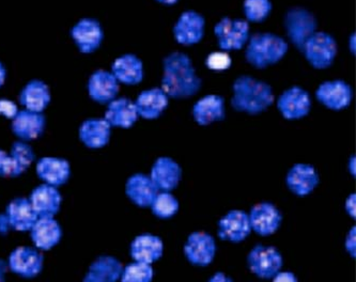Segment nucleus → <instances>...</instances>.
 Listing matches in <instances>:
<instances>
[{
  "label": "nucleus",
  "instance_id": "nucleus-29",
  "mask_svg": "<svg viewBox=\"0 0 356 282\" xmlns=\"http://www.w3.org/2000/svg\"><path fill=\"white\" fill-rule=\"evenodd\" d=\"M7 217L10 226L19 231L31 229L38 219L31 200L25 198H17L8 206Z\"/></svg>",
  "mask_w": 356,
  "mask_h": 282
},
{
  "label": "nucleus",
  "instance_id": "nucleus-44",
  "mask_svg": "<svg viewBox=\"0 0 356 282\" xmlns=\"http://www.w3.org/2000/svg\"><path fill=\"white\" fill-rule=\"evenodd\" d=\"M10 222L7 216L0 214V234H7L9 231Z\"/></svg>",
  "mask_w": 356,
  "mask_h": 282
},
{
  "label": "nucleus",
  "instance_id": "nucleus-11",
  "mask_svg": "<svg viewBox=\"0 0 356 282\" xmlns=\"http://www.w3.org/2000/svg\"><path fill=\"white\" fill-rule=\"evenodd\" d=\"M316 97L327 108L341 110L351 104L353 90L343 79L323 81L316 90Z\"/></svg>",
  "mask_w": 356,
  "mask_h": 282
},
{
  "label": "nucleus",
  "instance_id": "nucleus-39",
  "mask_svg": "<svg viewBox=\"0 0 356 282\" xmlns=\"http://www.w3.org/2000/svg\"><path fill=\"white\" fill-rule=\"evenodd\" d=\"M19 109L17 103L9 99H0V116H3L7 119H13L17 116Z\"/></svg>",
  "mask_w": 356,
  "mask_h": 282
},
{
  "label": "nucleus",
  "instance_id": "nucleus-5",
  "mask_svg": "<svg viewBox=\"0 0 356 282\" xmlns=\"http://www.w3.org/2000/svg\"><path fill=\"white\" fill-rule=\"evenodd\" d=\"M302 53L308 63L316 69L331 67L337 55V42L325 31H316L305 42Z\"/></svg>",
  "mask_w": 356,
  "mask_h": 282
},
{
  "label": "nucleus",
  "instance_id": "nucleus-9",
  "mask_svg": "<svg viewBox=\"0 0 356 282\" xmlns=\"http://www.w3.org/2000/svg\"><path fill=\"white\" fill-rule=\"evenodd\" d=\"M277 107L284 118L296 120L309 114L312 97L305 89L294 85L280 95Z\"/></svg>",
  "mask_w": 356,
  "mask_h": 282
},
{
  "label": "nucleus",
  "instance_id": "nucleus-18",
  "mask_svg": "<svg viewBox=\"0 0 356 282\" xmlns=\"http://www.w3.org/2000/svg\"><path fill=\"white\" fill-rule=\"evenodd\" d=\"M111 72L119 83L134 86L144 79V63L134 53H124L113 61Z\"/></svg>",
  "mask_w": 356,
  "mask_h": 282
},
{
  "label": "nucleus",
  "instance_id": "nucleus-49",
  "mask_svg": "<svg viewBox=\"0 0 356 282\" xmlns=\"http://www.w3.org/2000/svg\"><path fill=\"white\" fill-rule=\"evenodd\" d=\"M160 3H166V5H174L178 0H158Z\"/></svg>",
  "mask_w": 356,
  "mask_h": 282
},
{
  "label": "nucleus",
  "instance_id": "nucleus-22",
  "mask_svg": "<svg viewBox=\"0 0 356 282\" xmlns=\"http://www.w3.org/2000/svg\"><path fill=\"white\" fill-rule=\"evenodd\" d=\"M134 103L139 117L152 120L167 108L169 97L162 88H151L140 92Z\"/></svg>",
  "mask_w": 356,
  "mask_h": 282
},
{
  "label": "nucleus",
  "instance_id": "nucleus-1",
  "mask_svg": "<svg viewBox=\"0 0 356 282\" xmlns=\"http://www.w3.org/2000/svg\"><path fill=\"white\" fill-rule=\"evenodd\" d=\"M202 81L196 74L188 53L174 51L163 59L162 87L169 97L185 99L196 94Z\"/></svg>",
  "mask_w": 356,
  "mask_h": 282
},
{
  "label": "nucleus",
  "instance_id": "nucleus-2",
  "mask_svg": "<svg viewBox=\"0 0 356 282\" xmlns=\"http://www.w3.org/2000/svg\"><path fill=\"white\" fill-rule=\"evenodd\" d=\"M232 106L236 111L257 115L273 104L272 87L266 81L250 75H241L232 85Z\"/></svg>",
  "mask_w": 356,
  "mask_h": 282
},
{
  "label": "nucleus",
  "instance_id": "nucleus-27",
  "mask_svg": "<svg viewBox=\"0 0 356 282\" xmlns=\"http://www.w3.org/2000/svg\"><path fill=\"white\" fill-rule=\"evenodd\" d=\"M111 126L104 118L85 121L79 128V138L89 148H102L111 138Z\"/></svg>",
  "mask_w": 356,
  "mask_h": 282
},
{
  "label": "nucleus",
  "instance_id": "nucleus-17",
  "mask_svg": "<svg viewBox=\"0 0 356 282\" xmlns=\"http://www.w3.org/2000/svg\"><path fill=\"white\" fill-rule=\"evenodd\" d=\"M288 188L298 196H306L317 188L319 174L315 167L308 164H296L290 168L286 178Z\"/></svg>",
  "mask_w": 356,
  "mask_h": 282
},
{
  "label": "nucleus",
  "instance_id": "nucleus-25",
  "mask_svg": "<svg viewBox=\"0 0 356 282\" xmlns=\"http://www.w3.org/2000/svg\"><path fill=\"white\" fill-rule=\"evenodd\" d=\"M9 263L12 271L19 275L33 277L41 271L43 257L33 248L19 247L12 252Z\"/></svg>",
  "mask_w": 356,
  "mask_h": 282
},
{
  "label": "nucleus",
  "instance_id": "nucleus-41",
  "mask_svg": "<svg viewBox=\"0 0 356 282\" xmlns=\"http://www.w3.org/2000/svg\"><path fill=\"white\" fill-rule=\"evenodd\" d=\"M273 282H298V280L291 272H278L273 277Z\"/></svg>",
  "mask_w": 356,
  "mask_h": 282
},
{
  "label": "nucleus",
  "instance_id": "nucleus-8",
  "mask_svg": "<svg viewBox=\"0 0 356 282\" xmlns=\"http://www.w3.org/2000/svg\"><path fill=\"white\" fill-rule=\"evenodd\" d=\"M71 37L81 53H92L102 45L104 31L99 21L86 17L73 26Z\"/></svg>",
  "mask_w": 356,
  "mask_h": 282
},
{
  "label": "nucleus",
  "instance_id": "nucleus-31",
  "mask_svg": "<svg viewBox=\"0 0 356 282\" xmlns=\"http://www.w3.org/2000/svg\"><path fill=\"white\" fill-rule=\"evenodd\" d=\"M37 172L40 178L51 185H61L70 176V165L58 158H44L38 162Z\"/></svg>",
  "mask_w": 356,
  "mask_h": 282
},
{
  "label": "nucleus",
  "instance_id": "nucleus-15",
  "mask_svg": "<svg viewBox=\"0 0 356 282\" xmlns=\"http://www.w3.org/2000/svg\"><path fill=\"white\" fill-rule=\"evenodd\" d=\"M252 232L250 217L244 210H230L218 222V236L222 240L240 243Z\"/></svg>",
  "mask_w": 356,
  "mask_h": 282
},
{
  "label": "nucleus",
  "instance_id": "nucleus-45",
  "mask_svg": "<svg viewBox=\"0 0 356 282\" xmlns=\"http://www.w3.org/2000/svg\"><path fill=\"white\" fill-rule=\"evenodd\" d=\"M6 79H7V69L5 65L0 63V88L5 85Z\"/></svg>",
  "mask_w": 356,
  "mask_h": 282
},
{
  "label": "nucleus",
  "instance_id": "nucleus-13",
  "mask_svg": "<svg viewBox=\"0 0 356 282\" xmlns=\"http://www.w3.org/2000/svg\"><path fill=\"white\" fill-rule=\"evenodd\" d=\"M87 90L93 102L107 105L116 99L120 83L111 71L97 69L89 77Z\"/></svg>",
  "mask_w": 356,
  "mask_h": 282
},
{
  "label": "nucleus",
  "instance_id": "nucleus-35",
  "mask_svg": "<svg viewBox=\"0 0 356 282\" xmlns=\"http://www.w3.org/2000/svg\"><path fill=\"white\" fill-rule=\"evenodd\" d=\"M244 13L250 22H262L272 10L270 0H244Z\"/></svg>",
  "mask_w": 356,
  "mask_h": 282
},
{
  "label": "nucleus",
  "instance_id": "nucleus-46",
  "mask_svg": "<svg viewBox=\"0 0 356 282\" xmlns=\"http://www.w3.org/2000/svg\"><path fill=\"white\" fill-rule=\"evenodd\" d=\"M6 269H7V266H6L5 262L0 260V282H5Z\"/></svg>",
  "mask_w": 356,
  "mask_h": 282
},
{
  "label": "nucleus",
  "instance_id": "nucleus-12",
  "mask_svg": "<svg viewBox=\"0 0 356 282\" xmlns=\"http://www.w3.org/2000/svg\"><path fill=\"white\" fill-rule=\"evenodd\" d=\"M184 254L191 263L199 266L208 265L216 258V240L207 232H193L185 243Z\"/></svg>",
  "mask_w": 356,
  "mask_h": 282
},
{
  "label": "nucleus",
  "instance_id": "nucleus-16",
  "mask_svg": "<svg viewBox=\"0 0 356 282\" xmlns=\"http://www.w3.org/2000/svg\"><path fill=\"white\" fill-rule=\"evenodd\" d=\"M182 176L180 165L172 158L162 156L155 160L150 178L160 192H172L178 186Z\"/></svg>",
  "mask_w": 356,
  "mask_h": 282
},
{
  "label": "nucleus",
  "instance_id": "nucleus-42",
  "mask_svg": "<svg viewBox=\"0 0 356 282\" xmlns=\"http://www.w3.org/2000/svg\"><path fill=\"white\" fill-rule=\"evenodd\" d=\"M355 194H350V196L348 197L347 200H346L345 204L346 210H347V213L349 214L350 217L355 218Z\"/></svg>",
  "mask_w": 356,
  "mask_h": 282
},
{
  "label": "nucleus",
  "instance_id": "nucleus-19",
  "mask_svg": "<svg viewBox=\"0 0 356 282\" xmlns=\"http://www.w3.org/2000/svg\"><path fill=\"white\" fill-rule=\"evenodd\" d=\"M138 117L135 103L129 97H116L107 104L104 119L111 126L129 128L136 122Z\"/></svg>",
  "mask_w": 356,
  "mask_h": 282
},
{
  "label": "nucleus",
  "instance_id": "nucleus-28",
  "mask_svg": "<svg viewBox=\"0 0 356 282\" xmlns=\"http://www.w3.org/2000/svg\"><path fill=\"white\" fill-rule=\"evenodd\" d=\"M31 206L40 217H51L60 206L61 196L53 186L41 185L31 196Z\"/></svg>",
  "mask_w": 356,
  "mask_h": 282
},
{
  "label": "nucleus",
  "instance_id": "nucleus-14",
  "mask_svg": "<svg viewBox=\"0 0 356 282\" xmlns=\"http://www.w3.org/2000/svg\"><path fill=\"white\" fill-rule=\"evenodd\" d=\"M248 217L252 230L262 236L275 233L282 222L280 210L270 202H262L252 206Z\"/></svg>",
  "mask_w": 356,
  "mask_h": 282
},
{
  "label": "nucleus",
  "instance_id": "nucleus-43",
  "mask_svg": "<svg viewBox=\"0 0 356 282\" xmlns=\"http://www.w3.org/2000/svg\"><path fill=\"white\" fill-rule=\"evenodd\" d=\"M208 282H234L232 281V278L228 277V276L226 275V274L220 273V272H218V273L214 274V275L212 276V277L209 279Z\"/></svg>",
  "mask_w": 356,
  "mask_h": 282
},
{
  "label": "nucleus",
  "instance_id": "nucleus-24",
  "mask_svg": "<svg viewBox=\"0 0 356 282\" xmlns=\"http://www.w3.org/2000/svg\"><path fill=\"white\" fill-rule=\"evenodd\" d=\"M125 192L135 204L141 208H147L152 204L160 190L155 186L150 176L136 174L127 180Z\"/></svg>",
  "mask_w": 356,
  "mask_h": 282
},
{
  "label": "nucleus",
  "instance_id": "nucleus-20",
  "mask_svg": "<svg viewBox=\"0 0 356 282\" xmlns=\"http://www.w3.org/2000/svg\"><path fill=\"white\" fill-rule=\"evenodd\" d=\"M19 100L24 109L42 114L51 103V90L44 81L33 79L22 89Z\"/></svg>",
  "mask_w": 356,
  "mask_h": 282
},
{
  "label": "nucleus",
  "instance_id": "nucleus-48",
  "mask_svg": "<svg viewBox=\"0 0 356 282\" xmlns=\"http://www.w3.org/2000/svg\"><path fill=\"white\" fill-rule=\"evenodd\" d=\"M349 170L350 174H353V176H355V156H351L349 160Z\"/></svg>",
  "mask_w": 356,
  "mask_h": 282
},
{
  "label": "nucleus",
  "instance_id": "nucleus-7",
  "mask_svg": "<svg viewBox=\"0 0 356 282\" xmlns=\"http://www.w3.org/2000/svg\"><path fill=\"white\" fill-rule=\"evenodd\" d=\"M250 271L260 278H273L284 265L282 254L272 246H254L248 256Z\"/></svg>",
  "mask_w": 356,
  "mask_h": 282
},
{
  "label": "nucleus",
  "instance_id": "nucleus-40",
  "mask_svg": "<svg viewBox=\"0 0 356 282\" xmlns=\"http://www.w3.org/2000/svg\"><path fill=\"white\" fill-rule=\"evenodd\" d=\"M356 228L353 227L350 230L346 238L345 246L347 251L349 252L352 258H355L356 256Z\"/></svg>",
  "mask_w": 356,
  "mask_h": 282
},
{
  "label": "nucleus",
  "instance_id": "nucleus-38",
  "mask_svg": "<svg viewBox=\"0 0 356 282\" xmlns=\"http://www.w3.org/2000/svg\"><path fill=\"white\" fill-rule=\"evenodd\" d=\"M17 165L14 162L11 155L5 151L0 150V176H17L21 174Z\"/></svg>",
  "mask_w": 356,
  "mask_h": 282
},
{
  "label": "nucleus",
  "instance_id": "nucleus-10",
  "mask_svg": "<svg viewBox=\"0 0 356 282\" xmlns=\"http://www.w3.org/2000/svg\"><path fill=\"white\" fill-rule=\"evenodd\" d=\"M206 19L202 14L188 10L183 12L172 28L175 39L182 45L196 44L204 38Z\"/></svg>",
  "mask_w": 356,
  "mask_h": 282
},
{
  "label": "nucleus",
  "instance_id": "nucleus-3",
  "mask_svg": "<svg viewBox=\"0 0 356 282\" xmlns=\"http://www.w3.org/2000/svg\"><path fill=\"white\" fill-rule=\"evenodd\" d=\"M248 42L246 61L257 69L278 63L289 47L284 38L273 33H254Z\"/></svg>",
  "mask_w": 356,
  "mask_h": 282
},
{
  "label": "nucleus",
  "instance_id": "nucleus-37",
  "mask_svg": "<svg viewBox=\"0 0 356 282\" xmlns=\"http://www.w3.org/2000/svg\"><path fill=\"white\" fill-rule=\"evenodd\" d=\"M232 60L229 53L227 51H213L209 53L206 58V65L214 71H224L232 67Z\"/></svg>",
  "mask_w": 356,
  "mask_h": 282
},
{
  "label": "nucleus",
  "instance_id": "nucleus-36",
  "mask_svg": "<svg viewBox=\"0 0 356 282\" xmlns=\"http://www.w3.org/2000/svg\"><path fill=\"white\" fill-rule=\"evenodd\" d=\"M10 155L13 158L14 162L19 167L21 172H25L26 169L31 166L33 158H35L33 149L25 142H21V141L14 142Z\"/></svg>",
  "mask_w": 356,
  "mask_h": 282
},
{
  "label": "nucleus",
  "instance_id": "nucleus-30",
  "mask_svg": "<svg viewBox=\"0 0 356 282\" xmlns=\"http://www.w3.org/2000/svg\"><path fill=\"white\" fill-rule=\"evenodd\" d=\"M31 238L35 245L42 249H49L58 243L61 229L58 222L51 217H41L31 228Z\"/></svg>",
  "mask_w": 356,
  "mask_h": 282
},
{
  "label": "nucleus",
  "instance_id": "nucleus-33",
  "mask_svg": "<svg viewBox=\"0 0 356 282\" xmlns=\"http://www.w3.org/2000/svg\"><path fill=\"white\" fill-rule=\"evenodd\" d=\"M150 206L156 217L167 219L178 212L179 201L170 192H159Z\"/></svg>",
  "mask_w": 356,
  "mask_h": 282
},
{
  "label": "nucleus",
  "instance_id": "nucleus-4",
  "mask_svg": "<svg viewBox=\"0 0 356 282\" xmlns=\"http://www.w3.org/2000/svg\"><path fill=\"white\" fill-rule=\"evenodd\" d=\"M284 27L290 41L302 51L308 38L317 31L318 19L309 10L296 6L284 14Z\"/></svg>",
  "mask_w": 356,
  "mask_h": 282
},
{
  "label": "nucleus",
  "instance_id": "nucleus-26",
  "mask_svg": "<svg viewBox=\"0 0 356 282\" xmlns=\"http://www.w3.org/2000/svg\"><path fill=\"white\" fill-rule=\"evenodd\" d=\"M164 252V244L159 236L141 234L131 244V255L136 262L152 264L158 261Z\"/></svg>",
  "mask_w": 356,
  "mask_h": 282
},
{
  "label": "nucleus",
  "instance_id": "nucleus-6",
  "mask_svg": "<svg viewBox=\"0 0 356 282\" xmlns=\"http://www.w3.org/2000/svg\"><path fill=\"white\" fill-rule=\"evenodd\" d=\"M250 24L246 19L225 17L214 26L218 45L224 51L241 49L250 39Z\"/></svg>",
  "mask_w": 356,
  "mask_h": 282
},
{
  "label": "nucleus",
  "instance_id": "nucleus-21",
  "mask_svg": "<svg viewBox=\"0 0 356 282\" xmlns=\"http://www.w3.org/2000/svg\"><path fill=\"white\" fill-rule=\"evenodd\" d=\"M45 118L35 111L23 109L12 119V131L23 140H33L44 132Z\"/></svg>",
  "mask_w": 356,
  "mask_h": 282
},
{
  "label": "nucleus",
  "instance_id": "nucleus-47",
  "mask_svg": "<svg viewBox=\"0 0 356 282\" xmlns=\"http://www.w3.org/2000/svg\"><path fill=\"white\" fill-rule=\"evenodd\" d=\"M349 47L351 53H355V33H351L349 39Z\"/></svg>",
  "mask_w": 356,
  "mask_h": 282
},
{
  "label": "nucleus",
  "instance_id": "nucleus-34",
  "mask_svg": "<svg viewBox=\"0 0 356 282\" xmlns=\"http://www.w3.org/2000/svg\"><path fill=\"white\" fill-rule=\"evenodd\" d=\"M153 274L154 272L151 264L135 261L123 269L121 282H151Z\"/></svg>",
  "mask_w": 356,
  "mask_h": 282
},
{
  "label": "nucleus",
  "instance_id": "nucleus-23",
  "mask_svg": "<svg viewBox=\"0 0 356 282\" xmlns=\"http://www.w3.org/2000/svg\"><path fill=\"white\" fill-rule=\"evenodd\" d=\"M225 115V99L218 94L204 95L193 106V117L200 125H208L222 120Z\"/></svg>",
  "mask_w": 356,
  "mask_h": 282
},
{
  "label": "nucleus",
  "instance_id": "nucleus-32",
  "mask_svg": "<svg viewBox=\"0 0 356 282\" xmlns=\"http://www.w3.org/2000/svg\"><path fill=\"white\" fill-rule=\"evenodd\" d=\"M122 264L113 257H99L87 274L83 282H116L122 274Z\"/></svg>",
  "mask_w": 356,
  "mask_h": 282
}]
</instances>
